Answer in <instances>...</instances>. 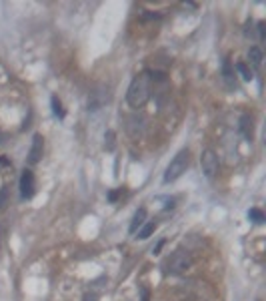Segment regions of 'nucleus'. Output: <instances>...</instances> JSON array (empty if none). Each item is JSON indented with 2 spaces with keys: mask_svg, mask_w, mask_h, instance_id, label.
I'll return each mask as SVG.
<instances>
[{
  "mask_svg": "<svg viewBox=\"0 0 266 301\" xmlns=\"http://www.w3.org/2000/svg\"><path fill=\"white\" fill-rule=\"evenodd\" d=\"M120 195H122V189H118V191H114V193H110V195H108V201H112V203H114Z\"/></svg>",
  "mask_w": 266,
  "mask_h": 301,
  "instance_id": "nucleus-19",
  "label": "nucleus"
},
{
  "mask_svg": "<svg viewBox=\"0 0 266 301\" xmlns=\"http://www.w3.org/2000/svg\"><path fill=\"white\" fill-rule=\"evenodd\" d=\"M124 123H126L124 128H126V133H128V137L132 141H138V139L144 137V133H146V119L142 115H138V113L128 115Z\"/></svg>",
  "mask_w": 266,
  "mask_h": 301,
  "instance_id": "nucleus-4",
  "label": "nucleus"
},
{
  "mask_svg": "<svg viewBox=\"0 0 266 301\" xmlns=\"http://www.w3.org/2000/svg\"><path fill=\"white\" fill-rule=\"evenodd\" d=\"M82 301H98V295L96 293H86Z\"/></svg>",
  "mask_w": 266,
  "mask_h": 301,
  "instance_id": "nucleus-21",
  "label": "nucleus"
},
{
  "mask_svg": "<svg viewBox=\"0 0 266 301\" xmlns=\"http://www.w3.org/2000/svg\"><path fill=\"white\" fill-rule=\"evenodd\" d=\"M188 165H190V150H188V149L178 150V153L174 155V159L168 163V167H166V171H164L162 181L168 185V183H174L176 179H180V177L186 173Z\"/></svg>",
  "mask_w": 266,
  "mask_h": 301,
  "instance_id": "nucleus-2",
  "label": "nucleus"
},
{
  "mask_svg": "<svg viewBox=\"0 0 266 301\" xmlns=\"http://www.w3.org/2000/svg\"><path fill=\"white\" fill-rule=\"evenodd\" d=\"M248 219H250L252 223H256V225H262V223H264V213H262L260 209H250V211H248Z\"/></svg>",
  "mask_w": 266,
  "mask_h": 301,
  "instance_id": "nucleus-15",
  "label": "nucleus"
},
{
  "mask_svg": "<svg viewBox=\"0 0 266 301\" xmlns=\"http://www.w3.org/2000/svg\"><path fill=\"white\" fill-rule=\"evenodd\" d=\"M150 76L146 73H140L132 78L130 87L126 91V100L132 109H142V106L148 102L150 99Z\"/></svg>",
  "mask_w": 266,
  "mask_h": 301,
  "instance_id": "nucleus-1",
  "label": "nucleus"
},
{
  "mask_svg": "<svg viewBox=\"0 0 266 301\" xmlns=\"http://www.w3.org/2000/svg\"><path fill=\"white\" fill-rule=\"evenodd\" d=\"M238 128H240L242 137H244L246 141H252V137H254V121H252L250 115H242V117H240Z\"/></svg>",
  "mask_w": 266,
  "mask_h": 301,
  "instance_id": "nucleus-8",
  "label": "nucleus"
},
{
  "mask_svg": "<svg viewBox=\"0 0 266 301\" xmlns=\"http://www.w3.org/2000/svg\"><path fill=\"white\" fill-rule=\"evenodd\" d=\"M190 265H192V259H190L188 253H184V251H174L168 257V259L164 261V271L166 273H172V275H178V273H184Z\"/></svg>",
  "mask_w": 266,
  "mask_h": 301,
  "instance_id": "nucleus-3",
  "label": "nucleus"
},
{
  "mask_svg": "<svg viewBox=\"0 0 266 301\" xmlns=\"http://www.w3.org/2000/svg\"><path fill=\"white\" fill-rule=\"evenodd\" d=\"M142 301H148V291H146V289L142 291Z\"/></svg>",
  "mask_w": 266,
  "mask_h": 301,
  "instance_id": "nucleus-23",
  "label": "nucleus"
},
{
  "mask_svg": "<svg viewBox=\"0 0 266 301\" xmlns=\"http://www.w3.org/2000/svg\"><path fill=\"white\" fill-rule=\"evenodd\" d=\"M256 26H258V38H260V40H264V36H266V30H264V26H266V25H264V23H258Z\"/></svg>",
  "mask_w": 266,
  "mask_h": 301,
  "instance_id": "nucleus-18",
  "label": "nucleus"
},
{
  "mask_svg": "<svg viewBox=\"0 0 266 301\" xmlns=\"http://www.w3.org/2000/svg\"><path fill=\"white\" fill-rule=\"evenodd\" d=\"M248 60L254 69H260V64H262V50L258 47H250L248 50Z\"/></svg>",
  "mask_w": 266,
  "mask_h": 301,
  "instance_id": "nucleus-11",
  "label": "nucleus"
},
{
  "mask_svg": "<svg viewBox=\"0 0 266 301\" xmlns=\"http://www.w3.org/2000/svg\"><path fill=\"white\" fill-rule=\"evenodd\" d=\"M200 167H202V173H204L206 179H214L218 175V155L214 153L212 149H206L202 153Z\"/></svg>",
  "mask_w": 266,
  "mask_h": 301,
  "instance_id": "nucleus-6",
  "label": "nucleus"
},
{
  "mask_svg": "<svg viewBox=\"0 0 266 301\" xmlns=\"http://www.w3.org/2000/svg\"><path fill=\"white\" fill-rule=\"evenodd\" d=\"M50 102H52V113H54V117L64 119V109H62V102H60V99H58V97H52V99H50Z\"/></svg>",
  "mask_w": 266,
  "mask_h": 301,
  "instance_id": "nucleus-14",
  "label": "nucleus"
},
{
  "mask_svg": "<svg viewBox=\"0 0 266 301\" xmlns=\"http://www.w3.org/2000/svg\"><path fill=\"white\" fill-rule=\"evenodd\" d=\"M42 153H44V139H42V135H34L32 145H30V153H28V163L36 165L42 159Z\"/></svg>",
  "mask_w": 266,
  "mask_h": 301,
  "instance_id": "nucleus-7",
  "label": "nucleus"
},
{
  "mask_svg": "<svg viewBox=\"0 0 266 301\" xmlns=\"http://www.w3.org/2000/svg\"><path fill=\"white\" fill-rule=\"evenodd\" d=\"M4 141H6V135H4V133H2V131H0V145H2V143H4Z\"/></svg>",
  "mask_w": 266,
  "mask_h": 301,
  "instance_id": "nucleus-22",
  "label": "nucleus"
},
{
  "mask_svg": "<svg viewBox=\"0 0 266 301\" xmlns=\"http://www.w3.org/2000/svg\"><path fill=\"white\" fill-rule=\"evenodd\" d=\"M12 165H10V161L8 159H4V157H0V169H10Z\"/></svg>",
  "mask_w": 266,
  "mask_h": 301,
  "instance_id": "nucleus-20",
  "label": "nucleus"
},
{
  "mask_svg": "<svg viewBox=\"0 0 266 301\" xmlns=\"http://www.w3.org/2000/svg\"><path fill=\"white\" fill-rule=\"evenodd\" d=\"M114 139H116V135H114V131H106V135H104V149L106 150H112L114 149Z\"/></svg>",
  "mask_w": 266,
  "mask_h": 301,
  "instance_id": "nucleus-17",
  "label": "nucleus"
},
{
  "mask_svg": "<svg viewBox=\"0 0 266 301\" xmlns=\"http://www.w3.org/2000/svg\"><path fill=\"white\" fill-rule=\"evenodd\" d=\"M36 193V179H34V173L30 169H24L20 175V199L22 201H28L34 197Z\"/></svg>",
  "mask_w": 266,
  "mask_h": 301,
  "instance_id": "nucleus-5",
  "label": "nucleus"
},
{
  "mask_svg": "<svg viewBox=\"0 0 266 301\" xmlns=\"http://www.w3.org/2000/svg\"><path fill=\"white\" fill-rule=\"evenodd\" d=\"M236 71L240 73V76L244 78V80H250V78H252V73H250V69L246 67L244 62H238V64H236Z\"/></svg>",
  "mask_w": 266,
  "mask_h": 301,
  "instance_id": "nucleus-16",
  "label": "nucleus"
},
{
  "mask_svg": "<svg viewBox=\"0 0 266 301\" xmlns=\"http://www.w3.org/2000/svg\"><path fill=\"white\" fill-rule=\"evenodd\" d=\"M146 223V209H138L136 213H134V217H132V221H130V233H136L142 225Z\"/></svg>",
  "mask_w": 266,
  "mask_h": 301,
  "instance_id": "nucleus-10",
  "label": "nucleus"
},
{
  "mask_svg": "<svg viewBox=\"0 0 266 301\" xmlns=\"http://www.w3.org/2000/svg\"><path fill=\"white\" fill-rule=\"evenodd\" d=\"M154 229H156V221H148V223H144L136 233H138V239H148L150 235L154 233Z\"/></svg>",
  "mask_w": 266,
  "mask_h": 301,
  "instance_id": "nucleus-12",
  "label": "nucleus"
},
{
  "mask_svg": "<svg viewBox=\"0 0 266 301\" xmlns=\"http://www.w3.org/2000/svg\"><path fill=\"white\" fill-rule=\"evenodd\" d=\"M8 201H10V187L2 185V189H0V211H4L8 207Z\"/></svg>",
  "mask_w": 266,
  "mask_h": 301,
  "instance_id": "nucleus-13",
  "label": "nucleus"
},
{
  "mask_svg": "<svg viewBox=\"0 0 266 301\" xmlns=\"http://www.w3.org/2000/svg\"><path fill=\"white\" fill-rule=\"evenodd\" d=\"M222 76H224V82H226L228 89H234L236 87V75H234V69H232V64H230L228 58L222 64Z\"/></svg>",
  "mask_w": 266,
  "mask_h": 301,
  "instance_id": "nucleus-9",
  "label": "nucleus"
}]
</instances>
